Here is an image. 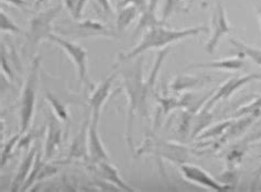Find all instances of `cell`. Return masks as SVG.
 Segmentation results:
<instances>
[{
	"instance_id": "obj_1",
	"label": "cell",
	"mask_w": 261,
	"mask_h": 192,
	"mask_svg": "<svg viewBox=\"0 0 261 192\" xmlns=\"http://www.w3.org/2000/svg\"><path fill=\"white\" fill-rule=\"evenodd\" d=\"M208 32L210 27L205 25L189 27V29L183 30L168 29V27H164L162 25L152 27V29H149L145 33V36L142 37L140 42L137 44L132 51L120 53L118 55V58H117L116 64L118 65L120 63H126V61H129L140 56L141 54L147 51L160 49V47H166L171 43H175L181 40L197 37Z\"/></svg>"
},
{
	"instance_id": "obj_2",
	"label": "cell",
	"mask_w": 261,
	"mask_h": 192,
	"mask_svg": "<svg viewBox=\"0 0 261 192\" xmlns=\"http://www.w3.org/2000/svg\"><path fill=\"white\" fill-rule=\"evenodd\" d=\"M125 80V90L128 95V126H127V140L133 147V124L135 113L138 111L142 115H147V95L150 87L147 82L142 81V58L137 61L133 71L123 75Z\"/></svg>"
},
{
	"instance_id": "obj_3",
	"label": "cell",
	"mask_w": 261,
	"mask_h": 192,
	"mask_svg": "<svg viewBox=\"0 0 261 192\" xmlns=\"http://www.w3.org/2000/svg\"><path fill=\"white\" fill-rule=\"evenodd\" d=\"M61 10L62 6L52 7L50 9L39 12L38 15L31 19L29 29L24 32L25 54H28L30 56L37 50V47L42 41L49 39L53 30V21L59 16Z\"/></svg>"
},
{
	"instance_id": "obj_4",
	"label": "cell",
	"mask_w": 261,
	"mask_h": 192,
	"mask_svg": "<svg viewBox=\"0 0 261 192\" xmlns=\"http://www.w3.org/2000/svg\"><path fill=\"white\" fill-rule=\"evenodd\" d=\"M41 57H36L32 60L31 71L28 75L23 86L21 98H20V133L24 134L28 132L34 114L37 100V89L39 81Z\"/></svg>"
},
{
	"instance_id": "obj_5",
	"label": "cell",
	"mask_w": 261,
	"mask_h": 192,
	"mask_svg": "<svg viewBox=\"0 0 261 192\" xmlns=\"http://www.w3.org/2000/svg\"><path fill=\"white\" fill-rule=\"evenodd\" d=\"M47 40L51 41V42L56 45L60 46L61 49L65 52V54L70 56L73 64L76 67L81 82L85 85L89 90L93 91L95 89V86L88 76V55L84 47L54 33H52Z\"/></svg>"
},
{
	"instance_id": "obj_6",
	"label": "cell",
	"mask_w": 261,
	"mask_h": 192,
	"mask_svg": "<svg viewBox=\"0 0 261 192\" xmlns=\"http://www.w3.org/2000/svg\"><path fill=\"white\" fill-rule=\"evenodd\" d=\"M61 34H67L73 38L80 39H88V38H96V37H107L113 38L115 34L107 29L105 24H102L99 21L92 19L86 20H77L67 26V30L61 29L59 30Z\"/></svg>"
},
{
	"instance_id": "obj_7",
	"label": "cell",
	"mask_w": 261,
	"mask_h": 192,
	"mask_svg": "<svg viewBox=\"0 0 261 192\" xmlns=\"http://www.w3.org/2000/svg\"><path fill=\"white\" fill-rule=\"evenodd\" d=\"M180 170L185 179L190 182L196 183L201 187L207 188L216 192H225L232 189V187H230L229 184H225L217 181L207 171H205L201 167L195 166V165L181 164Z\"/></svg>"
},
{
	"instance_id": "obj_8",
	"label": "cell",
	"mask_w": 261,
	"mask_h": 192,
	"mask_svg": "<svg viewBox=\"0 0 261 192\" xmlns=\"http://www.w3.org/2000/svg\"><path fill=\"white\" fill-rule=\"evenodd\" d=\"M231 31L227 16L222 4H217L212 18V36L205 44V50L208 54L215 52L219 41Z\"/></svg>"
},
{
	"instance_id": "obj_9",
	"label": "cell",
	"mask_w": 261,
	"mask_h": 192,
	"mask_svg": "<svg viewBox=\"0 0 261 192\" xmlns=\"http://www.w3.org/2000/svg\"><path fill=\"white\" fill-rule=\"evenodd\" d=\"M256 79H261L260 74H248V75H245V76H237V77H232L228 79L227 81L224 82L221 87H219V89L215 93H213L212 98L206 102L203 109L210 111L216 102L221 101L223 99L229 98L233 92H236L238 90V89H240L245 85L248 84V82Z\"/></svg>"
},
{
	"instance_id": "obj_10",
	"label": "cell",
	"mask_w": 261,
	"mask_h": 192,
	"mask_svg": "<svg viewBox=\"0 0 261 192\" xmlns=\"http://www.w3.org/2000/svg\"><path fill=\"white\" fill-rule=\"evenodd\" d=\"M116 76H117V73H113L111 76H108L104 81L100 82V85L98 87H95V89L92 91L91 97L88 99V104H89V107L92 108L91 120L93 122H96V123L99 122L101 109L104 107L107 99L109 98V95H111L112 85Z\"/></svg>"
},
{
	"instance_id": "obj_11",
	"label": "cell",
	"mask_w": 261,
	"mask_h": 192,
	"mask_svg": "<svg viewBox=\"0 0 261 192\" xmlns=\"http://www.w3.org/2000/svg\"><path fill=\"white\" fill-rule=\"evenodd\" d=\"M98 123L93 122L91 120L88 125L87 134V149H88V158L92 164H97L100 162H109V155L106 152V148L102 145L100 136L97 131Z\"/></svg>"
},
{
	"instance_id": "obj_12",
	"label": "cell",
	"mask_w": 261,
	"mask_h": 192,
	"mask_svg": "<svg viewBox=\"0 0 261 192\" xmlns=\"http://www.w3.org/2000/svg\"><path fill=\"white\" fill-rule=\"evenodd\" d=\"M60 119L56 114H49L47 118V135L44 145L43 159L50 161L58 152L62 141V127L60 124Z\"/></svg>"
},
{
	"instance_id": "obj_13",
	"label": "cell",
	"mask_w": 261,
	"mask_h": 192,
	"mask_svg": "<svg viewBox=\"0 0 261 192\" xmlns=\"http://www.w3.org/2000/svg\"><path fill=\"white\" fill-rule=\"evenodd\" d=\"M92 167L94 168L95 173L98 176H100L102 180L114 184V186H116L120 191H127V192L137 191V189L129 186L127 182L122 180V178L118 173V169H117L114 165L109 162H100L97 164H92Z\"/></svg>"
},
{
	"instance_id": "obj_14",
	"label": "cell",
	"mask_w": 261,
	"mask_h": 192,
	"mask_svg": "<svg viewBox=\"0 0 261 192\" xmlns=\"http://www.w3.org/2000/svg\"><path fill=\"white\" fill-rule=\"evenodd\" d=\"M244 55L239 54V56L222 58L217 60H212L208 63H200V64H191L188 66V70H219L227 72H236L242 70L245 66Z\"/></svg>"
},
{
	"instance_id": "obj_15",
	"label": "cell",
	"mask_w": 261,
	"mask_h": 192,
	"mask_svg": "<svg viewBox=\"0 0 261 192\" xmlns=\"http://www.w3.org/2000/svg\"><path fill=\"white\" fill-rule=\"evenodd\" d=\"M91 116H88L86 121L84 122L83 126L81 127L77 135L74 137L71 148H70V153H68V161L89 159L88 149H87V134H88L89 122H91Z\"/></svg>"
},
{
	"instance_id": "obj_16",
	"label": "cell",
	"mask_w": 261,
	"mask_h": 192,
	"mask_svg": "<svg viewBox=\"0 0 261 192\" xmlns=\"http://www.w3.org/2000/svg\"><path fill=\"white\" fill-rule=\"evenodd\" d=\"M38 150L39 149L36 146H33L29 150L28 154L25 155V157L23 158V161L21 162V164H20L15 179H13V181L11 183V188H10L11 192L21 191V188L23 187L27 178L29 177V175L31 173L34 161H36V156H37Z\"/></svg>"
},
{
	"instance_id": "obj_17",
	"label": "cell",
	"mask_w": 261,
	"mask_h": 192,
	"mask_svg": "<svg viewBox=\"0 0 261 192\" xmlns=\"http://www.w3.org/2000/svg\"><path fill=\"white\" fill-rule=\"evenodd\" d=\"M158 2H159V0H149L146 9L141 12L139 22L136 26L134 36H137V33H140L146 29L149 30V29H152V27L164 24V20H159L155 15Z\"/></svg>"
},
{
	"instance_id": "obj_18",
	"label": "cell",
	"mask_w": 261,
	"mask_h": 192,
	"mask_svg": "<svg viewBox=\"0 0 261 192\" xmlns=\"http://www.w3.org/2000/svg\"><path fill=\"white\" fill-rule=\"evenodd\" d=\"M140 11L138 10V8H136L135 6H126L122 7L118 18L116 20V26L117 30L118 31H123L125 29L132 24V22L138 16V13Z\"/></svg>"
},
{
	"instance_id": "obj_19",
	"label": "cell",
	"mask_w": 261,
	"mask_h": 192,
	"mask_svg": "<svg viewBox=\"0 0 261 192\" xmlns=\"http://www.w3.org/2000/svg\"><path fill=\"white\" fill-rule=\"evenodd\" d=\"M207 79H203V77L188 76V75H180L171 84V89L174 91H181L188 88H195L197 86H203Z\"/></svg>"
},
{
	"instance_id": "obj_20",
	"label": "cell",
	"mask_w": 261,
	"mask_h": 192,
	"mask_svg": "<svg viewBox=\"0 0 261 192\" xmlns=\"http://www.w3.org/2000/svg\"><path fill=\"white\" fill-rule=\"evenodd\" d=\"M229 42L233 47H236L237 51L243 54L244 56H247L250 58L253 63L257 64L258 66H261V50L257 49V47L249 46L242 41L236 40V39H229Z\"/></svg>"
},
{
	"instance_id": "obj_21",
	"label": "cell",
	"mask_w": 261,
	"mask_h": 192,
	"mask_svg": "<svg viewBox=\"0 0 261 192\" xmlns=\"http://www.w3.org/2000/svg\"><path fill=\"white\" fill-rule=\"evenodd\" d=\"M41 158H42V157H41V153L38 150L37 156H36V161H34L33 167H32V170H31L29 177L27 178L23 187L21 188V191H28L30 189V187L33 186L34 182L39 181L40 174H41V171H42V168H43V166L45 165V162H46V161L41 159Z\"/></svg>"
},
{
	"instance_id": "obj_22",
	"label": "cell",
	"mask_w": 261,
	"mask_h": 192,
	"mask_svg": "<svg viewBox=\"0 0 261 192\" xmlns=\"http://www.w3.org/2000/svg\"><path fill=\"white\" fill-rule=\"evenodd\" d=\"M45 98L51 104L54 114H56L61 121H63V122L67 121L68 120V111H67L66 106L62 104V102L56 97V95H53L49 91H46Z\"/></svg>"
},
{
	"instance_id": "obj_23",
	"label": "cell",
	"mask_w": 261,
	"mask_h": 192,
	"mask_svg": "<svg viewBox=\"0 0 261 192\" xmlns=\"http://www.w3.org/2000/svg\"><path fill=\"white\" fill-rule=\"evenodd\" d=\"M0 29H2V32H8L13 34H24L21 27H20L17 23L13 22L11 18L4 11L0 12Z\"/></svg>"
},
{
	"instance_id": "obj_24",
	"label": "cell",
	"mask_w": 261,
	"mask_h": 192,
	"mask_svg": "<svg viewBox=\"0 0 261 192\" xmlns=\"http://www.w3.org/2000/svg\"><path fill=\"white\" fill-rule=\"evenodd\" d=\"M66 8L70 11L74 20H81L83 16V10L86 6L87 0H64Z\"/></svg>"
},
{
	"instance_id": "obj_25",
	"label": "cell",
	"mask_w": 261,
	"mask_h": 192,
	"mask_svg": "<svg viewBox=\"0 0 261 192\" xmlns=\"http://www.w3.org/2000/svg\"><path fill=\"white\" fill-rule=\"evenodd\" d=\"M21 135H22L21 133H19L15 136H12L11 139L8 140V142L5 144V146L3 147V150H2V167H5V165L10 159V157L13 154V148H15V146L19 143L20 139H21Z\"/></svg>"
},
{
	"instance_id": "obj_26",
	"label": "cell",
	"mask_w": 261,
	"mask_h": 192,
	"mask_svg": "<svg viewBox=\"0 0 261 192\" xmlns=\"http://www.w3.org/2000/svg\"><path fill=\"white\" fill-rule=\"evenodd\" d=\"M232 124L231 121H226V122H222L219 123L218 125L211 127L207 131L204 132L202 135H198V140H204V139H208V137H214L217 135H221L224 132H226V130L228 127H230V125Z\"/></svg>"
},
{
	"instance_id": "obj_27",
	"label": "cell",
	"mask_w": 261,
	"mask_h": 192,
	"mask_svg": "<svg viewBox=\"0 0 261 192\" xmlns=\"http://www.w3.org/2000/svg\"><path fill=\"white\" fill-rule=\"evenodd\" d=\"M260 110H261V97H258L257 99L251 101L250 104L246 105L245 107H243V108H240L239 110H237L236 115L240 116V115H250V114H255V113H259Z\"/></svg>"
},
{
	"instance_id": "obj_28",
	"label": "cell",
	"mask_w": 261,
	"mask_h": 192,
	"mask_svg": "<svg viewBox=\"0 0 261 192\" xmlns=\"http://www.w3.org/2000/svg\"><path fill=\"white\" fill-rule=\"evenodd\" d=\"M9 58H8V54H7V49L5 44H2V71L3 75H6L10 80L15 79V74H13L11 67L9 66Z\"/></svg>"
},
{
	"instance_id": "obj_29",
	"label": "cell",
	"mask_w": 261,
	"mask_h": 192,
	"mask_svg": "<svg viewBox=\"0 0 261 192\" xmlns=\"http://www.w3.org/2000/svg\"><path fill=\"white\" fill-rule=\"evenodd\" d=\"M119 6L121 7H126V6H135L136 8H138L140 12L146 9V7L148 6L147 0H121L119 3Z\"/></svg>"
},
{
	"instance_id": "obj_30",
	"label": "cell",
	"mask_w": 261,
	"mask_h": 192,
	"mask_svg": "<svg viewBox=\"0 0 261 192\" xmlns=\"http://www.w3.org/2000/svg\"><path fill=\"white\" fill-rule=\"evenodd\" d=\"M3 2L15 6L17 8H24L28 5V0H3Z\"/></svg>"
},
{
	"instance_id": "obj_31",
	"label": "cell",
	"mask_w": 261,
	"mask_h": 192,
	"mask_svg": "<svg viewBox=\"0 0 261 192\" xmlns=\"http://www.w3.org/2000/svg\"><path fill=\"white\" fill-rule=\"evenodd\" d=\"M97 3L101 7V9L104 10L106 13H108V15L113 13L112 6H111V4H109V0H97Z\"/></svg>"
},
{
	"instance_id": "obj_32",
	"label": "cell",
	"mask_w": 261,
	"mask_h": 192,
	"mask_svg": "<svg viewBox=\"0 0 261 192\" xmlns=\"http://www.w3.org/2000/svg\"><path fill=\"white\" fill-rule=\"evenodd\" d=\"M46 2H47V0H34V6L39 7V6H41V5L45 4Z\"/></svg>"
},
{
	"instance_id": "obj_33",
	"label": "cell",
	"mask_w": 261,
	"mask_h": 192,
	"mask_svg": "<svg viewBox=\"0 0 261 192\" xmlns=\"http://www.w3.org/2000/svg\"><path fill=\"white\" fill-rule=\"evenodd\" d=\"M260 176H261V166H260V169L258 170V175L255 177V180H253V182H252V184H253V186H255V184H256V182L258 181V179H259V178H260Z\"/></svg>"
},
{
	"instance_id": "obj_34",
	"label": "cell",
	"mask_w": 261,
	"mask_h": 192,
	"mask_svg": "<svg viewBox=\"0 0 261 192\" xmlns=\"http://www.w3.org/2000/svg\"><path fill=\"white\" fill-rule=\"evenodd\" d=\"M258 16H259V20H260V25H261V6L258 8Z\"/></svg>"
}]
</instances>
